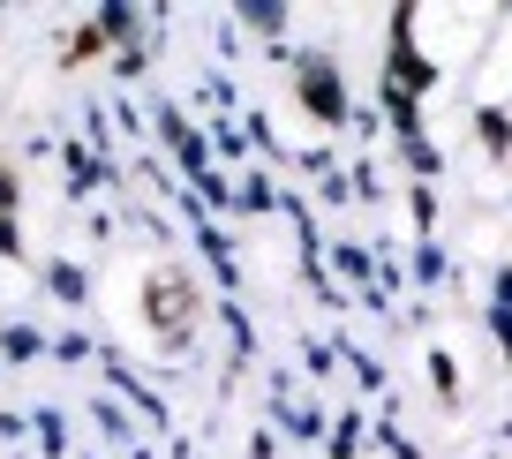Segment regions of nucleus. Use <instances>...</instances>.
Here are the masks:
<instances>
[{
  "mask_svg": "<svg viewBox=\"0 0 512 459\" xmlns=\"http://www.w3.org/2000/svg\"><path fill=\"white\" fill-rule=\"evenodd\" d=\"M0 204H8V174H0ZM0 249H8V219H0Z\"/></svg>",
  "mask_w": 512,
  "mask_h": 459,
  "instance_id": "obj_2",
  "label": "nucleus"
},
{
  "mask_svg": "<svg viewBox=\"0 0 512 459\" xmlns=\"http://www.w3.org/2000/svg\"><path fill=\"white\" fill-rule=\"evenodd\" d=\"M309 106L339 113V91H332V76H324V68H309Z\"/></svg>",
  "mask_w": 512,
  "mask_h": 459,
  "instance_id": "obj_1",
  "label": "nucleus"
}]
</instances>
